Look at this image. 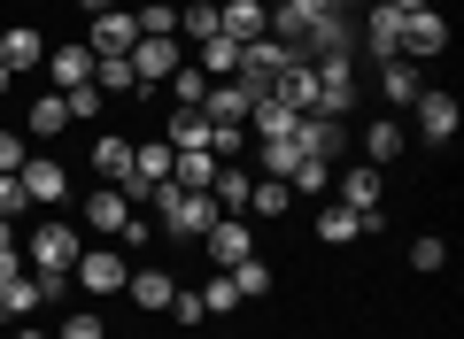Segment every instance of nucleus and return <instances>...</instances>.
I'll use <instances>...</instances> for the list:
<instances>
[{
    "instance_id": "1",
    "label": "nucleus",
    "mask_w": 464,
    "mask_h": 339,
    "mask_svg": "<svg viewBox=\"0 0 464 339\" xmlns=\"http://www.w3.org/2000/svg\"><path fill=\"white\" fill-rule=\"evenodd\" d=\"M140 209H155V231H163V240H209V224H217V216H225V209H217V201L209 193H186V185H155V193L148 201H140Z\"/></svg>"
},
{
    "instance_id": "2",
    "label": "nucleus",
    "mask_w": 464,
    "mask_h": 339,
    "mask_svg": "<svg viewBox=\"0 0 464 339\" xmlns=\"http://www.w3.org/2000/svg\"><path fill=\"white\" fill-rule=\"evenodd\" d=\"M24 247H32V278L47 286V301L54 293H70V270H78V224H63V216H47V224H32L24 231Z\"/></svg>"
},
{
    "instance_id": "3",
    "label": "nucleus",
    "mask_w": 464,
    "mask_h": 339,
    "mask_svg": "<svg viewBox=\"0 0 464 339\" xmlns=\"http://www.w3.org/2000/svg\"><path fill=\"white\" fill-rule=\"evenodd\" d=\"M348 8H356V0H279V8L264 16V32L279 39L286 54H302V47H310V32H317V24L348 16Z\"/></svg>"
},
{
    "instance_id": "4",
    "label": "nucleus",
    "mask_w": 464,
    "mask_h": 339,
    "mask_svg": "<svg viewBox=\"0 0 464 339\" xmlns=\"http://www.w3.org/2000/svg\"><path fill=\"white\" fill-rule=\"evenodd\" d=\"M78 216H85V231H109V240H124V247H140V240H148V216H140L124 193H116V185L85 193V201H78Z\"/></svg>"
},
{
    "instance_id": "5",
    "label": "nucleus",
    "mask_w": 464,
    "mask_h": 339,
    "mask_svg": "<svg viewBox=\"0 0 464 339\" xmlns=\"http://www.w3.org/2000/svg\"><path fill=\"white\" fill-rule=\"evenodd\" d=\"M310 85H317L310 116H341V108H356V62H341V54L310 62Z\"/></svg>"
},
{
    "instance_id": "6",
    "label": "nucleus",
    "mask_w": 464,
    "mask_h": 339,
    "mask_svg": "<svg viewBox=\"0 0 464 339\" xmlns=\"http://www.w3.org/2000/svg\"><path fill=\"white\" fill-rule=\"evenodd\" d=\"M124 62H132V78H140V85H163L170 70L186 62V39H179V32H140V47L124 54Z\"/></svg>"
},
{
    "instance_id": "7",
    "label": "nucleus",
    "mask_w": 464,
    "mask_h": 339,
    "mask_svg": "<svg viewBox=\"0 0 464 339\" xmlns=\"http://www.w3.org/2000/svg\"><path fill=\"white\" fill-rule=\"evenodd\" d=\"M286 139H295V155H302V162H341V155H348L341 116H295V131H286Z\"/></svg>"
},
{
    "instance_id": "8",
    "label": "nucleus",
    "mask_w": 464,
    "mask_h": 339,
    "mask_svg": "<svg viewBox=\"0 0 464 339\" xmlns=\"http://www.w3.org/2000/svg\"><path fill=\"white\" fill-rule=\"evenodd\" d=\"M70 278H78L85 293H124L132 262H124V247H85V255H78V270H70Z\"/></svg>"
},
{
    "instance_id": "9",
    "label": "nucleus",
    "mask_w": 464,
    "mask_h": 339,
    "mask_svg": "<svg viewBox=\"0 0 464 339\" xmlns=\"http://www.w3.org/2000/svg\"><path fill=\"white\" fill-rule=\"evenodd\" d=\"M0 70H8V78L47 70V39H39V24H8V32H0Z\"/></svg>"
},
{
    "instance_id": "10",
    "label": "nucleus",
    "mask_w": 464,
    "mask_h": 339,
    "mask_svg": "<svg viewBox=\"0 0 464 339\" xmlns=\"http://www.w3.org/2000/svg\"><path fill=\"white\" fill-rule=\"evenodd\" d=\"M16 178H24V193H32V209H54V201H70V162H54V155H32Z\"/></svg>"
},
{
    "instance_id": "11",
    "label": "nucleus",
    "mask_w": 464,
    "mask_h": 339,
    "mask_svg": "<svg viewBox=\"0 0 464 339\" xmlns=\"http://www.w3.org/2000/svg\"><path fill=\"white\" fill-rule=\"evenodd\" d=\"M402 54H411V62L449 54V16H441V8H418V16H402Z\"/></svg>"
},
{
    "instance_id": "12",
    "label": "nucleus",
    "mask_w": 464,
    "mask_h": 339,
    "mask_svg": "<svg viewBox=\"0 0 464 339\" xmlns=\"http://www.w3.org/2000/svg\"><path fill=\"white\" fill-rule=\"evenodd\" d=\"M85 47H93V54H132L140 47V16H132V8H101L93 32H85Z\"/></svg>"
},
{
    "instance_id": "13",
    "label": "nucleus",
    "mask_w": 464,
    "mask_h": 339,
    "mask_svg": "<svg viewBox=\"0 0 464 339\" xmlns=\"http://www.w3.org/2000/svg\"><path fill=\"white\" fill-rule=\"evenodd\" d=\"M201 247H209V262H217V270H232L240 255H256V224H248V216H217Z\"/></svg>"
},
{
    "instance_id": "14",
    "label": "nucleus",
    "mask_w": 464,
    "mask_h": 339,
    "mask_svg": "<svg viewBox=\"0 0 464 339\" xmlns=\"http://www.w3.org/2000/svg\"><path fill=\"white\" fill-rule=\"evenodd\" d=\"M411 108H418V139H426V146H449V139H457V124H464V108L449 93H418Z\"/></svg>"
},
{
    "instance_id": "15",
    "label": "nucleus",
    "mask_w": 464,
    "mask_h": 339,
    "mask_svg": "<svg viewBox=\"0 0 464 339\" xmlns=\"http://www.w3.org/2000/svg\"><path fill=\"white\" fill-rule=\"evenodd\" d=\"M93 170H101V185L124 193V185H132V139H124V131H101L93 139Z\"/></svg>"
},
{
    "instance_id": "16",
    "label": "nucleus",
    "mask_w": 464,
    "mask_h": 339,
    "mask_svg": "<svg viewBox=\"0 0 464 339\" xmlns=\"http://www.w3.org/2000/svg\"><path fill=\"white\" fill-rule=\"evenodd\" d=\"M47 78H54V93L93 85V47H47Z\"/></svg>"
},
{
    "instance_id": "17",
    "label": "nucleus",
    "mask_w": 464,
    "mask_h": 339,
    "mask_svg": "<svg viewBox=\"0 0 464 339\" xmlns=\"http://www.w3.org/2000/svg\"><path fill=\"white\" fill-rule=\"evenodd\" d=\"M70 131V93H39L24 108V139H63Z\"/></svg>"
},
{
    "instance_id": "18",
    "label": "nucleus",
    "mask_w": 464,
    "mask_h": 339,
    "mask_svg": "<svg viewBox=\"0 0 464 339\" xmlns=\"http://www.w3.org/2000/svg\"><path fill=\"white\" fill-rule=\"evenodd\" d=\"M163 146H170V155L209 146V116H201V108H170V116H163Z\"/></svg>"
},
{
    "instance_id": "19",
    "label": "nucleus",
    "mask_w": 464,
    "mask_h": 339,
    "mask_svg": "<svg viewBox=\"0 0 464 339\" xmlns=\"http://www.w3.org/2000/svg\"><path fill=\"white\" fill-rule=\"evenodd\" d=\"M170 293H179V278H170V270H155V262L124 278V301H132V308H170Z\"/></svg>"
},
{
    "instance_id": "20",
    "label": "nucleus",
    "mask_w": 464,
    "mask_h": 339,
    "mask_svg": "<svg viewBox=\"0 0 464 339\" xmlns=\"http://www.w3.org/2000/svg\"><path fill=\"white\" fill-rule=\"evenodd\" d=\"M248 108H256V100H248V85H209V93H201V116H209V124H248Z\"/></svg>"
},
{
    "instance_id": "21",
    "label": "nucleus",
    "mask_w": 464,
    "mask_h": 339,
    "mask_svg": "<svg viewBox=\"0 0 464 339\" xmlns=\"http://www.w3.org/2000/svg\"><path fill=\"white\" fill-rule=\"evenodd\" d=\"M271 100H286V108H295V116H310L317 85H310V62H302V54H295V62H286V70H279V78H271Z\"/></svg>"
},
{
    "instance_id": "22",
    "label": "nucleus",
    "mask_w": 464,
    "mask_h": 339,
    "mask_svg": "<svg viewBox=\"0 0 464 339\" xmlns=\"http://www.w3.org/2000/svg\"><path fill=\"white\" fill-rule=\"evenodd\" d=\"M364 47L380 54V62H395V54H402V16L387 8V0H380V8L364 16Z\"/></svg>"
},
{
    "instance_id": "23",
    "label": "nucleus",
    "mask_w": 464,
    "mask_h": 339,
    "mask_svg": "<svg viewBox=\"0 0 464 339\" xmlns=\"http://www.w3.org/2000/svg\"><path fill=\"white\" fill-rule=\"evenodd\" d=\"M248 170H232V162H217V178H209V201H217V209H225V216H248Z\"/></svg>"
},
{
    "instance_id": "24",
    "label": "nucleus",
    "mask_w": 464,
    "mask_h": 339,
    "mask_svg": "<svg viewBox=\"0 0 464 339\" xmlns=\"http://www.w3.org/2000/svg\"><path fill=\"white\" fill-rule=\"evenodd\" d=\"M201 78H209V85H225V78H240V39H225V32H217V39H201Z\"/></svg>"
},
{
    "instance_id": "25",
    "label": "nucleus",
    "mask_w": 464,
    "mask_h": 339,
    "mask_svg": "<svg viewBox=\"0 0 464 339\" xmlns=\"http://www.w3.org/2000/svg\"><path fill=\"white\" fill-rule=\"evenodd\" d=\"M317 240H325V247H356V240H364V216L341 209V201H325V209H317Z\"/></svg>"
},
{
    "instance_id": "26",
    "label": "nucleus",
    "mask_w": 464,
    "mask_h": 339,
    "mask_svg": "<svg viewBox=\"0 0 464 339\" xmlns=\"http://www.w3.org/2000/svg\"><path fill=\"white\" fill-rule=\"evenodd\" d=\"M225 39H264V0H217Z\"/></svg>"
},
{
    "instance_id": "27",
    "label": "nucleus",
    "mask_w": 464,
    "mask_h": 339,
    "mask_svg": "<svg viewBox=\"0 0 464 339\" xmlns=\"http://www.w3.org/2000/svg\"><path fill=\"white\" fill-rule=\"evenodd\" d=\"M217 178V155L209 146H194V155H170V185H186V193H209Z\"/></svg>"
},
{
    "instance_id": "28",
    "label": "nucleus",
    "mask_w": 464,
    "mask_h": 339,
    "mask_svg": "<svg viewBox=\"0 0 464 339\" xmlns=\"http://www.w3.org/2000/svg\"><path fill=\"white\" fill-rule=\"evenodd\" d=\"M39 301H47V286H39L32 270H24V278H8V286H0V316H8V324H24V316H32V308H39Z\"/></svg>"
},
{
    "instance_id": "29",
    "label": "nucleus",
    "mask_w": 464,
    "mask_h": 339,
    "mask_svg": "<svg viewBox=\"0 0 464 339\" xmlns=\"http://www.w3.org/2000/svg\"><path fill=\"white\" fill-rule=\"evenodd\" d=\"M418 93H426V85H418V70L402 62V54H395V62H380V100H395V108H411Z\"/></svg>"
},
{
    "instance_id": "30",
    "label": "nucleus",
    "mask_w": 464,
    "mask_h": 339,
    "mask_svg": "<svg viewBox=\"0 0 464 339\" xmlns=\"http://www.w3.org/2000/svg\"><path fill=\"white\" fill-rule=\"evenodd\" d=\"M286 209H295L286 178H256V185H248V216H256V224H271V216H286Z\"/></svg>"
},
{
    "instance_id": "31",
    "label": "nucleus",
    "mask_w": 464,
    "mask_h": 339,
    "mask_svg": "<svg viewBox=\"0 0 464 339\" xmlns=\"http://www.w3.org/2000/svg\"><path fill=\"white\" fill-rule=\"evenodd\" d=\"M225 278H232V293H240V301H264V293H271V262H264V255H240Z\"/></svg>"
},
{
    "instance_id": "32",
    "label": "nucleus",
    "mask_w": 464,
    "mask_h": 339,
    "mask_svg": "<svg viewBox=\"0 0 464 339\" xmlns=\"http://www.w3.org/2000/svg\"><path fill=\"white\" fill-rule=\"evenodd\" d=\"M364 155L380 162V170H395V155H402V124H395V116H380V124L364 131Z\"/></svg>"
},
{
    "instance_id": "33",
    "label": "nucleus",
    "mask_w": 464,
    "mask_h": 339,
    "mask_svg": "<svg viewBox=\"0 0 464 339\" xmlns=\"http://www.w3.org/2000/svg\"><path fill=\"white\" fill-rule=\"evenodd\" d=\"M163 85H170V100H179V108H201V93H209V78H201L194 62H179V70H170Z\"/></svg>"
},
{
    "instance_id": "34",
    "label": "nucleus",
    "mask_w": 464,
    "mask_h": 339,
    "mask_svg": "<svg viewBox=\"0 0 464 339\" xmlns=\"http://www.w3.org/2000/svg\"><path fill=\"white\" fill-rule=\"evenodd\" d=\"M194 293H201V308H209V316H232V308H240V293H232V278H225V270H217V278H201Z\"/></svg>"
},
{
    "instance_id": "35",
    "label": "nucleus",
    "mask_w": 464,
    "mask_h": 339,
    "mask_svg": "<svg viewBox=\"0 0 464 339\" xmlns=\"http://www.w3.org/2000/svg\"><path fill=\"white\" fill-rule=\"evenodd\" d=\"M225 24H217V8H179V39L186 47H201V39H217Z\"/></svg>"
},
{
    "instance_id": "36",
    "label": "nucleus",
    "mask_w": 464,
    "mask_h": 339,
    "mask_svg": "<svg viewBox=\"0 0 464 339\" xmlns=\"http://www.w3.org/2000/svg\"><path fill=\"white\" fill-rule=\"evenodd\" d=\"M333 185V162H295L286 170V193H325Z\"/></svg>"
},
{
    "instance_id": "37",
    "label": "nucleus",
    "mask_w": 464,
    "mask_h": 339,
    "mask_svg": "<svg viewBox=\"0 0 464 339\" xmlns=\"http://www.w3.org/2000/svg\"><path fill=\"white\" fill-rule=\"evenodd\" d=\"M163 316L179 324V332H201V316H209V308H201V293H186V286H179V293H170V308H163Z\"/></svg>"
},
{
    "instance_id": "38",
    "label": "nucleus",
    "mask_w": 464,
    "mask_h": 339,
    "mask_svg": "<svg viewBox=\"0 0 464 339\" xmlns=\"http://www.w3.org/2000/svg\"><path fill=\"white\" fill-rule=\"evenodd\" d=\"M24 209H32V193H24V178H16V170H0V216L16 224Z\"/></svg>"
},
{
    "instance_id": "39",
    "label": "nucleus",
    "mask_w": 464,
    "mask_h": 339,
    "mask_svg": "<svg viewBox=\"0 0 464 339\" xmlns=\"http://www.w3.org/2000/svg\"><path fill=\"white\" fill-rule=\"evenodd\" d=\"M295 139H264V178H286V170H295Z\"/></svg>"
},
{
    "instance_id": "40",
    "label": "nucleus",
    "mask_w": 464,
    "mask_h": 339,
    "mask_svg": "<svg viewBox=\"0 0 464 339\" xmlns=\"http://www.w3.org/2000/svg\"><path fill=\"white\" fill-rule=\"evenodd\" d=\"M63 339H109V324H101L93 308H70V316H63Z\"/></svg>"
},
{
    "instance_id": "41",
    "label": "nucleus",
    "mask_w": 464,
    "mask_h": 339,
    "mask_svg": "<svg viewBox=\"0 0 464 339\" xmlns=\"http://www.w3.org/2000/svg\"><path fill=\"white\" fill-rule=\"evenodd\" d=\"M441 262H449V247L433 240V231H426V240H411V270H426V278H433Z\"/></svg>"
},
{
    "instance_id": "42",
    "label": "nucleus",
    "mask_w": 464,
    "mask_h": 339,
    "mask_svg": "<svg viewBox=\"0 0 464 339\" xmlns=\"http://www.w3.org/2000/svg\"><path fill=\"white\" fill-rule=\"evenodd\" d=\"M140 32H179V8L170 0H140Z\"/></svg>"
},
{
    "instance_id": "43",
    "label": "nucleus",
    "mask_w": 464,
    "mask_h": 339,
    "mask_svg": "<svg viewBox=\"0 0 464 339\" xmlns=\"http://www.w3.org/2000/svg\"><path fill=\"white\" fill-rule=\"evenodd\" d=\"M32 162V146H24V131L16 124H0V170H24Z\"/></svg>"
},
{
    "instance_id": "44",
    "label": "nucleus",
    "mask_w": 464,
    "mask_h": 339,
    "mask_svg": "<svg viewBox=\"0 0 464 339\" xmlns=\"http://www.w3.org/2000/svg\"><path fill=\"white\" fill-rule=\"evenodd\" d=\"M85 116H101V93H93V85H78V93H70V124H85Z\"/></svg>"
},
{
    "instance_id": "45",
    "label": "nucleus",
    "mask_w": 464,
    "mask_h": 339,
    "mask_svg": "<svg viewBox=\"0 0 464 339\" xmlns=\"http://www.w3.org/2000/svg\"><path fill=\"white\" fill-rule=\"evenodd\" d=\"M8 278H24V262H16V247H8V255H0V286H8Z\"/></svg>"
},
{
    "instance_id": "46",
    "label": "nucleus",
    "mask_w": 464,
    "mask_h": 339,
    "mask_svg": "<svg viewBox=\"0 0 464 339\" xmlns=\"http://www.w3.org/2000/svg\"><path fill=\"white\" fill-rule=\"evenodd\" d=\"M387 8H395V16H418V8H433V0H387Z\"/></svg>"
},
{
    "instance_id": "47",
    "label": "nucleus",
    "mask_w": 464,
    "mask_h": 339,
    "mask_svg": "<svg viewBox=\"0 0 464 339\" xmlns=\"http://www.w3.org/2000/svg\"><path fill=\"white\" fill-rule=\"evenodd\" d=\"M8 247H16V224H8V216H0V255H8Z\"/></svg>"
},
{
    "instance_id": "48",
    "label": "nucleus",
    "mask_w": 464,
    "mask_h": 339,
    "mask_svg": "<svg viewBox=\"0 0 464 339\" xmlns=\"http://www.w3.org/2000/svg\"><path fill=\"white\" fill-rule=\"evenodd\" d=\"M8 85H16V78H8V70H0V100H8Z\"/></svg>"
},
{
    "instance_id": "49",
    "label": "nucleus",
    "mask_w": 464,
    "mask_h": 339,
    "mask_svg": "<svg viewBox=\"0 0 464 339\" xmlns=\"http://www.w3.org/2000/svg\"><path fill=\"white\" fill-rule=\"evenodd\" d=\"M16 339H47V332H32V324H24V332H16Z\"/></svg>"
},
{
    "instance_id": "50",
    "label": "nucleus",
    "mask_w": 464,
    "mask_h": 339,
    "mask_svg": "<svg viewBox=\"0 0 464 339\" xmlns=\"http://www.w3.org/2000/svg\"><path fill=\"white\" fill-rule=\"evenodd\" d=\"M186 8H217V0H186Z\"/></svg>"
}]
</instances>
